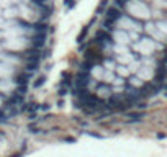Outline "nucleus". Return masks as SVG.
Listing matches in <instances>:
<instances>
[{"instance_id":"f257e3e1","label":"nucleus","mask_w":167,"mask_h":157,"mask_svg":"<svg viewBox=\"0 0 167 157\" xmlns=\"http://www.w3.org/2000/svg\"><path fill=\"white\" fill-rule=\"evenodd\" d=\"M46 38H48V33H35L30 38V43H31V46H33V47L41 49L44 44H46Z\"/></svg>"},{"instance_id":"f03ea898","label":"nucleus","mask_w":167,"mask_h":157,"mask_svg":"<svg viewBox=\"0 0 167 157\" xmlns=\"http://www.w3.org/2000/svg\"><path fill=\"white\" fill-rule=\"evenodd\" d=\"M113 38H116V41L120 44H128L129 43L128 31H115V33H113Z\"/></svg>"},{"instance_id":"7ed1b4c3","label":"nucleus","mask_w":167,"mask_h":157,"mask_svg":"<svg viewBox=\"0 0 167 157\" xmlns=\"http://www.w3.org/2000/svg\"><path fill=\"white\" fill-rule=\"evenodd\" d=\"M93 21H95V18H93V20H92V21H90V23H87V25H85V26L82 28V31H80V33H79V36H77V39H75V41H77V43H82V41H84V39H85V36H87V33H89V30H90V26L93 25Z\"/></svg>"},{"instance_id":"20e7f679","label":"nucleus","mask_w":167,"mask_h":157,"mask_svg":"<svg viewBox=\"0 0 167 157\" xmlns=\"http://www.w3.org/2000/svg\"><path fill=\"white\" fill-rule=\"evenodd\" d=\"M44 82H46V75L43 74V75H39V77H36V80L33 82V87H35V88H39Z\"/></svg>"},{"instance_id":"39448f33","label":"nucleus","mask_w":167,"mask_h":157,"mask_svg":"<svg viewBox=\"0 0 167 157\" xmlns=\"http://www.w3.org/2000/svg\"><path fill=\"white\" fill-rule=\"evenodd\" d=\"M108 5V0H102V2L97 5V10H95V15H102L100 11H103L105 10V7Z\"/></svg>"},{"instance_id":"423d86ee","label":"nucleus","mask_w":167,"mask_h":157,"mask_svg":"<svg viewBox=\"0 0 167 157\" xmlns=\"http://www.w3.org/2000/svg\"><path fill=\"white\" fill-rule=\"evenodd\" d=\"M62 3L67 7V10H72L77 5V0H62Z\"/></svg>"},{"instance_id":"0eeeda50","label":"nucleus","mask_w":167,"mask_h":157,"mask_svg":"<svg viewBox=\"0 0 167 157\" xmlns=\"http://www.w3.org/2000/svg\"><path fill=\"white\" fill-rule=\"evenodd\" d=\"M129 0H115V3H116V7H123V5H126Z\"/></svg>"}]
</instances>
